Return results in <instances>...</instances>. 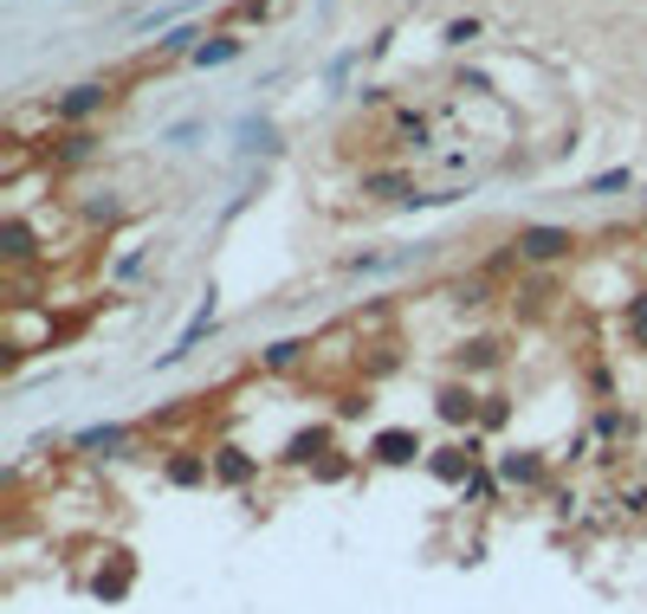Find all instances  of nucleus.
Returning a JSON list of instances; mask_svg holds the SVG:
<instances>
[{
	"mask_svg": "<svg viewBox=\"0 0 647 614\" xmlns=\"http://www.w3.org/2000/svg\"><path fill=\"white\" fill-rule=\"evenodd\" d=\"M104 97H111L104 84H72V91L59 97V117H66V124H84L91 111H104Z\"/></svg>",
	"mask_w": 647,
	"mask_h": 614,
	"instance_id": "nucleus-4",
	"label": "nucleus"
},
{
	"mask_svg": "<svg viewBox=\"0 0 647 614\" xmlns=\"http://www.w3.org/2000/svg\"><path fill=\"white\" fill-rule=\"evenodd\" d=\"M570 246H576V240L564 233V227H518V253H524V259H538V266H544V259H564Z\"/></svg>",
	"mask_w": 647,
	"mask_h": 614,
	"instance_id": "nucleus-1",
	"label": "nucleus"
},
{
	"mask_svg": "<svg viewBox=\"0 0 647 614\" xmlns=\"http://www.w3.org/2000/svg\"><path fill=\"white\" fill-rule=\"evenodd\" d=\"M169 478H175V485H201V478H208V460H195V453H175V460H169Z\"/></svg>",
	"mask_w": 647,
	"mask_h": 614,
	"instance_id": "nucleus-7",
	"label": "nucleus"
},
{
	"mask_svg": "<svg viewBox=\"0 0 647 614\" xmlns=\"http://www.w3.org/2000/svg\"><path fill=\"white\" fill-rule=\"evenodd\" d=\"M227 59H240V39H208L195 53V66H227Z\"/></svg>",
	"mask_w": 647,
	"mask_h": 614,
	"instance_id": "nucleus-8",
	"label": "nucleus"
},
{
	"mask_svg": "<svg viewBox=\"0 0 647 614\" xmlns=\"http://www.w3.org/2000/svg\"><path fill=\"white\" fill-rule=\"evenodd\" d=\"M26 253H33V233L13 220V227H7V259H26Z\"/></svg>",
	"mask_w": 647,
	"mask_h": 614,
	"instance_id": "nucleus-13",
	"label": "nucleus"
},
{
	"mask_svg": "<svg viewBox=\"0 0 647 614\" xmlns=\"http://www.w3.org/2000/svg\"><path fill=\"white\" fill-rule=\"evenodd\" d=\"M291 356H298V343H273V349H266V362H273V369H286Z\"/></svg>",
	"mask_w": 647,
	"mask_h": 614,
	"instance_id": "nucleus-17",
	"label": "nucleus"
},
{
	"mask_svg": "<svg viewBox=\"0 0 647 614\" xmlns=\"http://www.w3.org/2000/svg\"><path fill=\"white\" fill-rule=\"evenodd\" d=\"M78 447H124V427H91L78 433Z\"/></svg>",
	"mask_w": 647,
	"mask_h": 614,
	"instance_id": "nucleus-14",
	"label": "nucleus"
},
{
	"mask_svg": "<svg viewBox=\"0 0 647 614\" xmlns=\"http://www.w3.org/2000/svg\"><path fill=\"white\" fill-rule=\"evenodd\" d=\"M628 337H635V343L647 349V291L635 298V304H628Z\"/></svg>",
	"mask_w": 647,
	"mask_h": 614,
	"instance_id": "nucleus-11",
	"label": "nucleus"
},
{
	"mask_svg": "<svg viewBox=\"0 0 647 614\" xmlns=\"http://www.w3.org/2000/svg\"><path fill=\"white\" fill-rule=\"evenodd\" d=\"M208 331H215V291H208V298H201V311H195V317H188V331H182V337H175V349H162V362H182V356H188V349H195V343L208 337Z\"/></svg>",
	"mask_w": 647,
	"mask_h": 614,
	"instance_id": "nucleus-2",
	"label": "nucleus"
},
{
	"mask_svg": "<svg viewBox=\"0 0 647 614\" xmlns=\"http://www.w3.org/2000/svg\"><path fill=\"white\" fill-rule=\"evenodd\" d=\"M440 414H447V420H466V414H473V395H460V389H447V395H440Z\"/></svg>",
	"mask_w": 647,
	"mask_h": 614,
	"instance_id": "nucleus-12",
	"label": "nucleus"
},
{
	"mask_svg": "<svg viewBox=\"0 0 647 614\" xmlns=\"http://www.w3.org/2000/svg\"><path fill=\"white\" fill-rule=\"evenodd\" d=\"M124 589H130V563H117L111 576H97V595H111V602H117Z\"/></svg>",
	"mask_w": 647,
	"mask_h": 614,
	"instance_id": "nucleus-10",
	"label": "nucleus"
},
{
	"mask_svg": "<svg viewBox=\"0 0 647 614\" xmlns=\"http://www.w3.org/2000/svg\"><path fill=\"white\" fill-rule=\"evenodd\" d=\"M628 188H635V175H628V169H602V175L589 182V195H602V201H609V195H628Z\"/></svg>",
	"mask_w": 647,
	"mask_h": 614,
	"instance_id": "nucleus-6",
	"label": "nucleus"
},
{
	"mask_svg": "<svg viewBox=\"0 0 647 614\" xmlns=\"http://www.w3.org/2000/svg\"><path fill=\"white\" fill-rule=\"evenodd\" d=\"M466 39H480V20H453L447 26V46H466Z\"/></svg>",
	"mask_w": 647,
	"mask_h": 614,
	"instance_id": "nucleus-16",
	"label": "nucleus"
},
{
	"mask_svg": "<svg viewBox=\"0 0 647 614\" xmlns=\"http://www.w3.org/2000/svg\"><path fill=\"white\" fill-rule=\"evenodd\" d=\"M215 473L227 478V485H240V478H253V460H246L240 447H220V453H215Z\"/></svg>",
	"mask_w": 647,
	"mask_h": 614,
	"instance_id": "nucleus-5",
	"label": "nucleus"
},
{
	"mask_svg": "<svg viewBox=\"0 0 647 614\" xmlns=\"http://www.w3.org/2000/svg\"><path fill=\"white\" fill-rule=\"evenodd\" d=\"M499 473L511 478V485H531V478H538V460H531V453H511V460H505Z\"/></svg>",
	"mask_w": 647,
	"mask_h": 614,
	"instance_id": "nucleus-9",
	"label": "nucleus"
},
{
	"mask_svg": "<svg viewBox=\"0 0 647 614\" xmlns=\"http://www.w3.org/2000/svg\"><path fill=\"white\" fill-rule=\"evenodd\" d=\"M362 188H369V195H408V182H402V175H369Z\"/></svg>",
	"mask_w": 647,
	"mask_h": 614,
	"instance_id": "nucleus-15",
	"label": "nucleus"
},
{
	"mask_svg": "<svg viewBox=\"0 0 647 614\" xmlns=\"http://www.w3.org/2000/svg\"><path fill=\"white\" fill-rule=\"evenodd\" d=\"M415 453H421V440H415L408 427H389V433H376V460H382V466H408Z\"/></svg>",
	"mask_w": 647,
	"mask_h": 614,
	"instance_id": "nucleus-3",
	"label": "nucleus"
}]
</instances>
